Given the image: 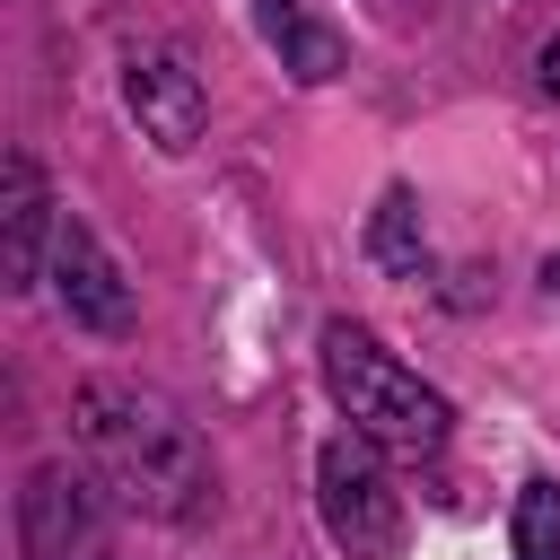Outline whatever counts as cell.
I'll return each mask as SVG.
<instances>
[{"label":"cell","mask_w":560,"mask_h":560,"mask_svg":"<svg viewBox=\"0 0 560 560\" xmlns=\"http://www.w3.org/2000/svg\"><path fill=\"white\" fill-rule=\"evenodd\" d=\"M122 105H131L140 140H158L166 158H184L201 140V122H210V96H201V79L175 52H131L122 61Z\"/></svg>","instance_id":"obj_5"},{"label":"cell","mask_w":560,"mask_h":560,"mask_svg":"<svg viewBox=\"0 0 560 560\" xmlns=\"http://www.w3.org/2000/svg\"><path fill=\"white\" fill-rule=\"evenodd\" d=\"M534 70H542V96H560V35L542 44V61H534Z\"/></svg>","instance_id":"obj_11"},{"label":"cell","mask_w":560,"mask_h":560,"mask_svg":"<svg viewBox=\"0 0 560 560\" xmlns=\"http://www.w3.org/2000/svg\"><path fill=\"white\" fill-rule=\"evenodd\" d=\"M368 254H376L385 271H420V201H411L402 184H385V201H376V219H368Z\"/></svg>","instance_id":"obj_9"},{"label":"cell","mask_w":560,"mask_h":560,"mask_svg":"<svg viewBox=\"0 0 560 560\" xmlns=\"http://www.w3.org/2000/svg\"><path fill=\"white\" fill-rule=\"evenodd\" d=\"M315 508H324V534L350 560H402V499H394L368 438H332L315 455Z\"/></svg>","instance_id":"obj_3"},{"label":"cell","mask_w":560,"mask_h":560,"mask_svg":"<svg viewBox=\"0 0 560 560\" xmlns=\"http://www.w3.org/2000/svg\"><path fill=\"white\" fill-rule=\"evenodd\" d=\"M70 429L96 464V481L158 516V525H192L210 508V446L201 429L158 394V385H131V376H88L70 394Z\"/></svg>","instance_id":"obj_1"},{"label":"cell","mask_w":560,"mask_h":560,"mask_svg":"<svg viewBox=\"0 0 560 560\" xmlns=\"http://www.w3.org/2000/svg\"><path fill=\"white\" fill-rule=\"evenodd\" d=\"M18 542L26 560H105V508L79 464H35L18 490Z\"/></svg>","instance_id":"obj_4"},{"label":"cell","mask_w":560,"mask_h":560,"mask_svg":"<svg viewBox=\"0 0 560 560\" xmlns=\"http://www.w3.org/2000/svg\"><path fill=\"white\" fill-rule=\"evenodd\" d=\"M254 26H262V44L280 52V70L306 79V88H324V79L341 70V35L315 18V0H254Z\"/></svg>","instance_id":"obj_8"},{"label":"cell","mask_w":560,"mask_h":560,"mask_svg":"<svg viewBox=\"0 0 560 560\" xmlns=\"http://www.w3.org/2000/svg\"><path fill=\"white\" fill-rule=\"evenodd\" d=\"M52 280H61V306L88 332H131V289H122L114 254L88 236V219H61L52 228Z\"/></svg>","instance_id":"obj_6"},{"label":"cell","mask_w":560,"mask_h":560,"mask_svg":"<svg viewBox=\"0 0 560 560\" xmlns=\"http://www.w3.org/2000/svg\"><path fill=\"white\" fill-rule=\"evenodd\" d=\"M324 385H332L350 438H368V446H385V455H438L446 429H455L446 394H438L420 368H402V359H394L376 332H359V324H324Z\"/></svg>","instance_id":"obj_2"},{"label":"cell","mask_w":560,"mask_h":560,"mask_svg":"<svg viewBox=\"0 0 560 560\" xmlns=\"http://www.w3.org/2000/svg\"><path fill=\"white\" fill-rule=\"evenodd\" d=\"M0 228H9V245H0V280H9V289H35V271H44V236H52L61 219H52V192H44V175H35L26 149H9V166H0Z\"/></svg>","instance_id":"obj_7"},{"label":"cell","mask_w":560,"mask_h":560,"mask_svg":"<svg viewBox=\"0 0 560 560\" xmlns=\"http://www.w3.org/2000/svg\"><path fill=\"white\" fill-rule=\"evenodd\" d=\"M516 560H560V481H525L516 490Z\"/></svg>","instance_id":"obj_10"}]
</instances>
